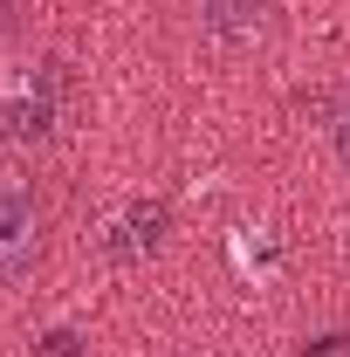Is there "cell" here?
<instances>
[{
	"instance_id": "obj_4",
	"label": "cell",
	"mask_w": 350,
	"mask_h": 357,
	"mask_svg": "<svg viewBox=\"0 0 350 357\" xmlns=\"http://www.w3.org/2000/svg\"><path fill=\"white\" fill-rule=\"evenodd\" d=\"M337 158H344V172H350V103L337 110Z\"/></svg>"
},
{
	"instance_id": "obj_2",
	"label": "cell",
	"mask_w": 350,
	"mask_h": 357,
	"mask_svg": "<svg viewBox=\"0 0 350 357\" xmlns=\"http://www.w3.org/2000/svg\"><path fill=\"white\" fill-rule=\"evenodd\" d=\"M158 227H165V206L151 199V206H131L124 220H117V241H110V255H144L151 241H158Z\"/></svg>"
},
{
	"instance_id": "obj_1",
	"label": "cell",
	"mask_w": 350,
	"mask_h": 357,
	"mask_svg": "<svg viewBox=\"0 0 350 357\" xmlns=\"http://www.w3.org/2000/svg\"><path fill=\"white\" fill-rule=\"evenodd\" d=\"M35 234H42L35 192L21 178H0V275H21L35 261Z\"/></svg>"
},
{
	"instance_id": "obj_3",
	"label": "cell",
	"mask_w": 350,
	"mask_h": 357,
	"mask_svg": "<svg viewBox=\"0 0 350 357\" xmlns=\"http://www.w3.org/2000/svg\"><path fill=\"white\" fill-rule=\"evenodd\" d=\"M35 357H89V351H83V337H76V330H48L42 344H35Z\"/></svg>"
}]
</instances>
